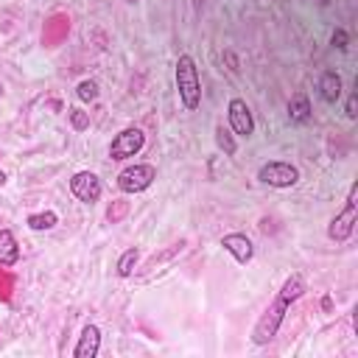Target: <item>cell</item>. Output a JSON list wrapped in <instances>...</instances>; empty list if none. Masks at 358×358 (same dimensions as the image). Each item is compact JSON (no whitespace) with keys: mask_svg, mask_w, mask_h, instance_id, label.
Returning <instances> with one entry per match:
<instances>
[{"mask_svg":"<svg viewBox=\"0 0 358 358\" xmlns=\"http://www.w3.org/2000/svg\"><path fill=\"white\" fill-rule=\"evenodd\" d=\"M302 294H305V277H302V274H291V277L282 282L280 294L271 299V305H268V308L263 310V316L257 319V324H255V330H252V344H257V347L268 344V341L277 336V330H280V324H282V319H285L291 302H296Z\"/></svg>","mask_w":358,"mask_h":358,"instance_id":"6da1fadb","label":"cell"},{"mask_svg":"<svg viewBox=\"0 0 358 358\" xmlns=\"http://www.w3.org/2000/svg\"><path fill=\"white\" fill-rule=\"evenodd\" d=\"M173 78H176V92H179V101H182L185 112L199 109V103H201V78H199V67H196L193 56L182 53L176 59Z\"/></svg>","mask_w":358,"mask_h":358,"instance_id":"7a4b0ae2","label":"cell"},{"mask_svg":"<svg viewBox=\"0 0 358 358\" xmlns=\"http://www.w3.org/2000/svg\"><path fill=\"white\" fill-rule=\"evenodd\" d=\"M154 179H157V168L154 165L134 162V165H129V168H123L117 173V187L123 193H143V190H148L154 185Z\"/></svg>","mask_w":358,"mask_h":358,"instance_id":"3957f363","label":"cell"},{"mask_svg":"<svg viewBox=\"0 0 358 358\" xmlns=\"http://www.w3.org/2000/svg\"><path fill=\"white\" fill-rule=\"evenodd\" d=\"M143 145H145V134H143V129H137V126H126V129L117 131L115 140L109 143V157H112L115 162H123V159H129V157H137V154L143 151Z\"/></svg>","mask_w":358,"mask_h":358,"instance_id":"277c9868","label":"cell"},{"mask_svg":"<svg viewBox=\"0 0 358 358\" xmlns=\"http://www.w3.org/2000/svg\"><path fill=\"white\" fill-rule=\"evenodd\" d=\"M257 179L268 187H294L299 182V168L291 162H282V159H271V162L260 165Z\"/></svg>","mask_w":358,"mask_h":358,"instance_id":"5b68a950","label":"cell"},{"mask_svg":"<svg viewBox=\"0 0 358 358\" xmlns=\"http://www.w3.org/2000/svg\"><path fill=\"white\" fill-rule=\"evenodd\" d=\"M355 193H358V187L352 185L350 187V196H347V207L330 221V227H327V235H330V241H338V243H344L350 235H352V229H355V221H358V201H355Z\"/></svg>","mask_w":358,"mask_h":358,"instance_id":"8992f818","label":"cell"},{"mask_svg":"<svg viewBox=\"0 0 358 358\" xmlns=\"http://www.w3.org/2000/svg\"><path fill=\"white\" fill-rule=\"evenodd\" d=\"M70 193L84 204H95L101 199V193H103V185L92 171H78L70 179Z\"/></svg>","mask_w":358,"mask_h":358,"instance_id":"52a82bcc","label":"cell"},{"mask_svg":"<svg viewBox=\"0 0 358 358\" xmlns=\"http://www.w3.org/2000/svg\"><path fill=\"white\" fill-rule=\"evenodd\" d=\"M227 120H229V129L238 137H252L255 134V117H252V109L246 106L243 98H232L227 103Z\"/></svg>","mask_w":358,"mask_h":358,"instance_id":"ba28073f","label":"cell"},{"mask_svg":"<svg viewBox=\"0 0 358 358\" xmlns=\"http://www.w3.org/2000/svg\"><path fill=\"white\" fill-rule=\"evenodd\" d=\"M221 246L235 257V263H241V266H246L252 257H255V246H252V241L243 235V232H229V235H224L221 238Z\"/></svg>","mask_w":358,"mask_h":358,"instance_id":"9c48e42d","label":"cell"},{"mask_svg":"<svg viewBox=\"0 0 358 358\" xmlns=\"http://www.w3.org/2000/svg\"><path fill=\"white\" fill-rule=\"evenodd\" d=\"M101 350V330L95 324H84L81 336H78V344L73 350L76 358H95Z\"/></svg>","mask_w":358,"mask_h":358,"instance_id":"30bf717a","label":"cell"},{"mask_svg":"<svg viewBox=\"0 0 358 358\" xmlns=\"http://www.w3.org/2000/svg\"><path fill=\"white\" fill-rule=\"evenodd\" d=\"M341 90H344V84H341V76L338 73H333V70L322 73V78H319V95H322L324 103H336L341 98Z\"/></svg>","mask_w":358,"mask_h":358,"instance_id":"8fae6325","label":"cell"},{"mask_svg":"<svg viewBox=\"0 0 358 358\" xmlns=\"http://www.w3.org/2000/svg\"><path fill=\"white\" fill-rule=\"evenodd\" d=\"M20 260V243L11 229H0V266H14Z\"/></svg>","mask_w":358,"mask_h":358,"instance_id":"7c38bea8","label":"cell"},{"mask_svg":"<svg viewBox=\"0 0 358 358\" xmlns=\"http://www.w3.org/2000/svg\"><path fill=\"white\" fill-rule=\"evenodd\" d=\"M310 101H308V95L305 92H296L291 101H288V117L294 120V123H305L308 117H310Z\"/></svg>","mask_w":358,"mask_h":358,"instance_id":"4fadbf2b","label":"cell"},{"mask_svg":"<svg viewBox=\"0 0 358 358\" xmlns=\"http://www.w3.org/2000/svg\"><path fill=\"white\" fill-rule=\"evenodd\" d=\"M28 229H34V232H45V229H53L56 224H59V215L53 213V210H45V213H34V215H28Z\"/></svg>","mask_w":358,"mask_h":358,"instance_id":"5bb4252c","label":"cell"},{"mask_svg":"<svg viewBox=\"0 0 358 358\" xmlns=\"http://www.w3.org/2000/svg\"><path fill=\"white\" fill-rule=\"evenodd\" d=\"M137 260H140V252H137V246L126 249V252L117 257V274H120V277H131V271H134Z\"/></svg>","mask_w":358,"mask_h":358,"instance_id":"9a60e30c","label":"cell"},{"mask_svg":"<svg viewBox=\"0 0 358 358\" xmlns=\"http://www.w3.org/2000/svg\"><path fill=\"white\" fill-rule=\"evenodd\" d=\"M76 95H78V101H84V103H92V101H98V84H95L92 78H84V81H78V87H76Z\"/></svg>","mask_w":358,"mask_h":358,"instance_id":"2e32d148","label":"cell"},{"mask_svg":"<svg viewBox=\"0 0 358 358\" xmlns=\"http://www.w3.org/2000/svg\"><path fill=\"white\" fill-rule=\"evenodd\" d=\"M215 145H218L227 157H232V154H235V148H238V145H235V140H232V134H229L224 126H218V129H215Z\"/></svg>","mask_w":358,"mask_h":358,"instance_id":"e0dca14e","label":"cell"},{"mask_svg":"<svg viewBox=\"0 0 358 358\" xmlns=\"http://www.w3.org/2000/svg\"><path fill=\"white\" fill-rule=\"evenodd\" d=\"M70 123H73L76 131H84V129L90 126V115L81 112V109H70Z\"/></svg>","mask_w":358,"mask_h":358,"instance_id":"ac0fdd59","label":"cell"},{"mask_svg":"<svg viewBox=\"0 0 358 358\" xmlns=\"http://www.w3.org/2000/svg\"><path fill=\"white\" fill-rule=\"evenodd\" d=\"M347 42H350V36H347L344 28H336V31L330 34V45H333L336 50H347Z\"/></svg>","mask_w":358,"mask_h":358,"instance_id":"d6986e66","label":"cell"},{"mask_svg":"<svg viewBox=\"0 0 358 358\" xmlns=\"http://www.w3.org/2000/svg\"><path fill=\"white\" fill-rule=\"evenodd\" d=\"M355 109H358V95L352 92V95L347 98V117H355V115H358Z\"/></svg>","mask_w":358,"mask_h":358,"instance_id":"ffe728a7","label":"cell"},{"mask_svg":"<svg viewBox=\"0 0 358 358\" xmlns=\"http://www.w3.org/2000/svg\"><path fill=\"white\" fill-rule=\"evenodd\" d=\"M0 185H6V173L3 171H0Z\"/></svg>","mask_w":358,"mask_h":358,"instance_id":"44dd1931","label":"cell"},{"mask_svg":"<svg viewBox=\"0 0 358 358\" xmlns=\"http://www.w3.org/2000/svg\"><path fill=\"white\" fill-rule=\"evenodd\" d=\"M319 3H322V6H327V3H330V0H319Z\"/></svg>","mask_w":358,"mask_h":358,"instance_id":"7402d4cb","label":"cell"},{"mask_svg":"<svg viewBox=\"0 0 358 358\" xmlns=\"http://www.w3.org/2000/svg\"><path fill=\"white\" fill-rule=\"evenodd\" d=\"M0 95H3V84H0Z\"/></svg>","mask_w":358,"mask_h":358,"instance_id":"603a6c76","label":"cell"},{"mask_svg":"<svg viewBox=\"0 0 358 358\" xmlns=\"http://www.w3.org/2000/svg\"><path fill=\"white\" fill-rule=\"evenodd\" d=\"M129 3H137V0H129Z\"/></svg>","mask_w":358,"mask_h":358,"instance_id":"cb8c5ba5","label":"cell"}]
</instances>
